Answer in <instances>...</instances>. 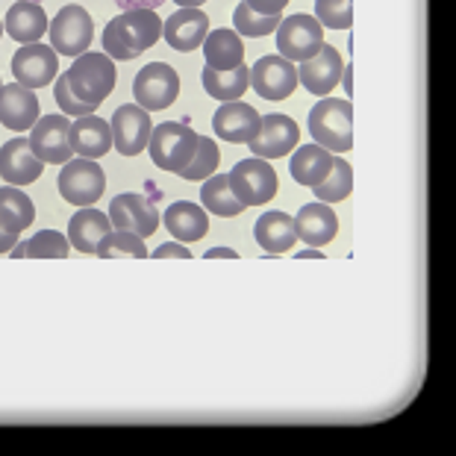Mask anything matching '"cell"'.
Here are the masks:
<instances>
[{
	"mask_svg": "<svg viewBox=\"0 0 456 456\" xmlns=\"http://www.w3.org/2000/svg\"><path fill=\"white\" fill-rule=\"evenodd\" d=\"M162 38V18L157 9H130L103 27V51L110 60L130 62L151 51Z\"/></svg>",
	"mask_w": 456,
	"mask_h": 456,
	"instance_id": "6da1fadb",
	"label": "cell"
},
{
	"mask_svg": "<svg viewBox=\"0 0 456 456\" xmlns=\"http://www.w3.org/2000/svg\"><path fill=\"white\" fill-rule=\"evenodd\" d=\"M309 135L330 153L354 148V103L347 98H322L309 112Z\"/></svg>",
	"mask_w": 456,
	"mask_h": 456,
	"instance_id": "7a4b0ae2",
	"label": "cell"
},
{
	"mask_svg": "<svg viewBox=\"0 0 456 456\" xmlns=\"http://www.w3.org/2000/svg\"><path fill=\"white\" fill-rule=\"evenodd\" d=\"M68 86H71L74 98L98 106L110 98L115 83H118V71H115V62L106 53H89L86 51L83 56H77L71 62V71H65Z\"/></svg>",
	"mask_w": 456,
	"mask_h": 456,
	"instance_id": "3957f363",
	"label": "cell"
},
{
	"mask_svg": "<svg viewBox=\"0 0 456 456\" xmlns=\"http://www.w3.org/2000/svg\"><path fill=\"white\" fill-rule=\"evenodd\" d=\"M148 151L157 168L177 174L183 165H189V159L195 157L198 133L183 121H165L159 127H153Z\"/></svg>",
	"mask_w": 456,
	"mask_h": 456,
	"instance_id": "277c9868",
	"label": "cell"
},
{
	"mask_svg": "<svg viewBox=\"0 0 456 456\" xmlns=\"http://www.w3.org/2000/svg\"><path fill=\"white\" fill-rule=\"evenodd\" d=\"M232 195L239 198L241 207H262L277 195V171L271 168L268 159L250 157L232 165V171L227 174Z\"/></svg>",
	"mask_w": 456,
	"mask_h": 456,
	"instance_id": "5b68a950",
	"label": "cell"
},
{
	"mask_svg": "<svg viewBox=\"0 0 456 456\" xmlns=\"http://www.w3.org/2000/svg\"><path fill=\"white\" fill-rule=\"evenodd\" d=\"M106 191V174L94 159L71 157L60 171V195L74 207H94Z\"/></svg>",
	"mask_w": 456,
	"mask_h": 456,
	"instance_id": "8992f818",
	"label": "cell"
},
{
	"mask_svg": "<svg viewBox=\"0 0 456 456\" xmlns=\"http://www.w3.org/2000/svg\"><path fill=\"white\" fill-rule=\"evenodd\" d=\"M277 51L292 62H306L322 51L324 27L313 15H289L277 24Z\"/></svg>",
	"mask_w": 456,
	"mask_h": 456,
	"instance_id": "52a82bcc",
	"label": "cell"
},
{
	"mask_svg": "<svg viewBox=\"0 0 456 456\" xmlns=\"http://www.w3.org/2000/svg\"><path fill=\"white\" fill-rule=\"evenodd\" d=\"M177 94H180V74L168 62L144 65L133 80V98L148 112L168 110L177 101Z\"/></svg>",
	"mask_w": 456,
	"mask_h": 456,
	"instance_id": "ba28073f",
	"label": "cell"
},
{
	"mask_svg": "<svg viewBox=\"0 0 456 456\" xmlns=\"http://www.w3.org/2000/svg\"><path fill=\"white\" fill-rule=\"evenodd\" d=\"M51 33V47L56 53L62 56H83L86 51L92 47V36H94V24H92V15L86 12L83 6H62L56 18L47 27Z\"/></svg>",
	"mask_w": 456,
	"mask_h": 456,
	"instance_id": "9c48e42d",
	"label": "cell"
},
{
	"mask_svg": "<svg viewBox=\"0 0 456 456\" xmlns=\"http://www.w3.org/2000/svg\"><path fill=\"white\" fill-rule=\"evenodd\" d=\"M110 127H112V148L121 157H139L151 142L153 121L151 112L142 110L139 103H124L112 112Z\"/></svg>",
	"mask_w": 456,
	"mask_h": 456,
	"instance_id": "30bf717a",
	"label": "cell"
},
{
	"mask_svg": "<svg viewBox=\"0 0 456 456\" xmlns=\"http://www.w3.org/2000/svg\"><path fill=\"white\" fill-rule=\"evenodd\" d=\"M250 86L265 101H286L297 89V65L280 53L262 56L250 68Z\"/></svg>",
	"mask_w": 456,
	"mask_h": 456,
	"instance_id": "8fae6325",
	"label": "cell"
},
{
	"mask_svg": "<svg viewBox=\"0 0 456 456\" xmlns=\"http://www.w3.org/2000/svg\"><path fill=\"white\" fill-rule=\"evenodd\" d=\"M300 142V127L289 115H262V127L254 135V142H248V148L254 151L259 159H280L286 153H292Z\"/></svg>",
	"mask_w": 456,
	"mask_h": 456,
	"instance_id": "7c38bea8",
	"label": "cell"
},
{
	"mask_svg": "<svg viewBox=\"0 0 456 456\" xmlns=\"http://www.w3.org/2000/svg\"><path fill=\"white\" fill-rule=\"evenodd\" d=\"M56 71H60V60L56 51L42 42L18 47L12 56V74L15 83L27 86V89H45L47 83H53Z\"/></svg>",
	"mask_w": 456,
	"mask_h": 456,
	"instance_id": "4fadbf2b",
	"label": "cell"
},
{
	"mask_svg": "<svg viewBox=\"0 0 456 456\" xmlns=\"http://www.w3.org/2000/svg\"><path fill=\"white\" fill-rule=\"evenodd\" d=\"M110 221H112V230H127V232H135V236L148 239V236L157 232L162 216H159V209L153 207L148 198L127 191V195L112 198V203H110Z\"/></svg>",
	"mask_w": 456,
	"mask_h": 456,
	"instance_id": "5bb4252c",
	"label": "cell"
},
{
	"mask_svg": "<svg viewBox=\"0 0 456 456\" xmlns=\"http://www.w3.org/2000/svg\"><path fill=\"white\" fill-rule=\"evenodd\" d=\"M68 127H71V118L65 115H45L33 124L30 133V148L42 162L47 165H65L74 157L71 142H68Z\"/></svg>",
	"mask_w": 456,
	"mask_h": 456,
	"instance_id": "9a60e30c",
	"label": "cell"
},
{
	"mask_svg": "<svg viewBox=\"0 0 456 456\" xmlns=\"http://www.w3.org/2000/svg\"><path fill=\"white\" fill-rule=\"evenodd\" d=\"M262 127V115L250 103L227 101L218 106V112L212 115V130L221 142L230 144H248L254 142V135Z\"/></svg>",
	"mask_w": 456,
	"mask_h": 456,
	"instance_id": "2e32d148",
	"label": "cell"
},
{
	"mask_svg": "<svg viewBox=\"0 0 456 456\" xmlns=\"http://www.w3.org/2000/svg\"><path fill=\"white\" fill-rule=\"evenodd\" d=\"M342 71H345V62H342V56H338L336 47L322 45V51H318L313 60L300 62L297 83L304 86L309 94L327 98V94L338 86V80H342Z\"/></svg>",
	"mask_w": 456,
	"mask_h": 456,
	"instance_id": "e0dca14e",
	"label": "cell"
},
{
	"mask_svg": "<svg viewBox=\"0 0 456 456\" xmlns=\"http://www.w3.org/2000/svg\"><path fill=\"white\" fill-rule=\"evenodd\" d=\"M45 171V162L36 157L30 148V139H9L0 148V177L6 180V186H30Z\"/></svg>",
	"mask_w": 456,
	"mask_h": 456,
	"instance_id": "ac0fdd59",
	"label": "cell"
},
{
	"mask_svg": "<svg viewBox=\"0 0 456 456\" xmlns=\"http://www.w3.org/2000/svg\"><path fill=\"white\" fill-rule=\"evenodd\" d=\"M42 118L38 115V98L33 89H27L21 83L0 86V124L6 130L27 133L33 130V124Z\"/></svg>",
	"mask_w": 456,
	"mask_h": 456,
	"instance_id": "d6986e66",
	"label": "cell"
},
{
	"mask_svg": "<svg viewBox=\"0 0 456 456\" xmlns=\"http://www.w3.org/2000/svg\"><path fill=\"white\" fill-rule=\"evenodd\" d=\"M68 142H71V151L77 157L101 159L112 151V127L94 112L80 115V118H74L71 127H68Z\"/></svg>",
	"mask_w": 456,
	"mask_h": 456,
	"instance_id": "ffe728a7",
	"label": "cell"
},
{
	"mask_svg": "<svg viewBox=\"0 0 456 456\" xmlns=\"http://www.w3.org/2000/svg\"><path fill=\"white\" fill-rule=\"evenodd\" d=\"M207 33H209V18L203 9H177L168 21H162L165 42L180 53H191L195 47H200Z\"/></svg>",
	"mask_w": 456,
	"mask_h": 456,
	"instance_id": "44dd1931",
	"label": "cell"
},
{
	"mask_svg": "<svg viewBox=\"0 0 456 456\" xmlns=\"http://www.w3.org/2000/svg\"><path fill=\"white\" fill-rule=\"evenodd\" d=\"M47 27L51 21H47L42 4H36V0H15L4 18V33L15 38L18 45H36L47 33Z\"/></svg>",
	"mask_w": 456,
	"mask_h": 456,
	"instance_id": "7402d4cb",
	"label": "cell"
},
{
	"mask_svg": "<svg viewBox=\"0 0 456 456\" xmlns=\"http://www.w3.org/2000/svg\"><path fill=\"white\" fill-rule=\"evenodd\" d=\"M295 232L300 241H306V245L324 248L336 239L338 218H336V212L330 209V203H322V200L306 203V207L295 216Z\"/></svg>",
	"mask_w": 456,
	"mask_h": 456,
	"instance_id": "603a6c76",
	"label": "cell"
},
{
	"mask_svg": "<svg viewBox=\"0 0 456 456\" xmlns=\"http://www.w3.org/2000/svg\"><path fill=\"white\" fill-rule=\"evenodd\" d=\"M112 232V221L103 212L83 207L80 212H74L71 221H68V245L80 254H94V248L101 245L103 236Z\"/></svg>",
	"mask_w": 456,
	"mask_h": 456,
	"instance_id": "cb8c5ba5",
	"label": "cell"
},
{
	"mask_svg": "<svg viewBox=\"0 0 456 456\" xmlns=\"http://www.w3.org/2000/svg\"><path fill=\"white\" fill-rule=\"evenodd\" d=\"M165 227L177 241L189 245V241H200L203 236L209 232V216L207 209L198 207V203H189V200H177L165 209Z\"/></svg>",
	"mask_w": 456,
	"mask_h": 456,
	"instance_id": "d4e9b609",
	"label": "cell"
},
{
	"mask_svg": "<svg viewBox=\"0 0 456 456\" xmlns=\"http://www.w3.org/2000/svg\"><path fill=\"white\" fill-rule=\"evenodd\" d=\"M254 239L262 250H268V254H286V250H292L297 241L295 218L286 216V212H265V216H259V221L254 224Z\"/></svg>",
	"mask_w": 456,
	"mask_h": 456,
	"instance_id": "484cf974",
	"label": "cell"
},
{
	"mask_svg": "<svg viewBox=\"0 0 456 456\" xmlns=\"http://www.w3.org/2000/svg\"><path fill=\"white\" fill-rule=\"evenodd\" d=\"M203 56H207V68H216V71H227V68H236L245 62V45H241V36L236 30H212L203 38Z\"/></svg>",
	"mask_w": 456,
	"mask_h": 456,
	"instance_id": "4316f807",
	"label": "cell"
},
{
	"mask_svg": "<svg viewBox=\"0 0 456 456\" xmlns=\"http://www.w3.org/2000/svg\"><path fill=\"white\" fill-rule=\"evenodd\" d=\"M330 168H333V153L322 148V144H304V148H297L292 165H289L295 183H300V186H306V189H315L318 183H324Z\"/></svg>",
	"mask_w": 456,
	"mask_h": 456,
	"instance_id": "83f0119b",
	"label": "cell"
},
{
	"mask_svg": "<svg viewBox=\"0 0 456 456\" xmlns=\"http://www.w3.org/2000/svg\"><path fill=\"white\" fill-rule=\"evenodd\" d=\"M203 89L209 98H216L221 103L239 101L241 94L250 89V68L241 62L227 71H216V68H203Z\"/></svg>",
	"mask_w": 456,
	"mask_h": 456,
	"instance_id": "f1b7e54d",
	"label": "cell"
},
{
	"mask_svg": "<svg viewBox=\"0 0 456 456\" xmlns=\"http://www.w3.org/2000/svg\"><path fill=\"white\" fill-rule=\"evenodd\" d=\"M33 218H36V207L21 189L18 186L0 189V227L6 232L21 236V232L33 224Z\"/></svg>",
	"mask_w": 456,
	"mask_h": 456,
	"instance_id": "f546056e",
	"label": "cell"
},
{
	"mask_svg": "<svg viewBox=\"0 0 456 456\" xmlns=\"http://www.w3.org/2000/svg\"><path fill=\"white\" fill-rule=\"evenodd\" d=\"M200 200H203V209L212 212V216H221V218H232V216H241V212H245L239 198L232 195L227 174H212V177L203 180Z\"/></svg>",
	"mask_w": 456,
	"mask_h": 456,
	"instance_id": "4dcf8cb0",
	"label": "cell"
},
{
	"mask_svg": "<svg viewBox=\"0 0 456 456\" xmlns=\"http://www.w3.org/2000/svg\"><path fill=\"white\" fill-rule=\"evenodd\" d=\"M68 250H71L68 236L56 230H42L33 239H27L24 245H15L12 259H65Z\"/></svg>",
	"mask_w": 456,
	"mask_h": 456,
	"instance_id": "1f68e13d",
	"label": "cell"
},
{
	"mask_svg": "<svg viewBox=\"0 0 456 456\" xmlns=\"http://www.w3.org/2000/svg\"><path fill=\"white\" fill-rule=\"evenodd\" d=\"M315 198L322 203H338L354 191V168L342 157H333V168L324 177V183H318L313 189Z\"/></svg>",
	"mask_w": 456,
	"mask_h": 456,
	"instance_id": "d6a6232c",
	"label": "cell"
},
{
	"mask_svg": "<svg viewBox=\"0 0 456 456\" xmlns=\"http://www.w3.org/2000/svg\"><path fill=\"white\" fill-rule=\"evenodd\" d=\"M218 162H221V151H218V144L207 139V135H198V151H195V157L189 159V165H183V168L177 171L183 180H191V183H203L207 177H212L218 168Z\"/></svg>",
	"mask_w": 456,
	"mask_h": 456,
	"instance_id": "836d02e7",
	"label": "cell"
},
{
	"mask_svg": "<svg viewBox=\"0 0 456 456\" xmlns=\"http://www.w3.org/2000/svg\"><path fill=\"white\" fill-rule=\"evenodd\" d=\"M94 254L101 259H112V256H130V259H144L148 256V248H144V239L135 236L127 230H112L110 236H103V241L94 248Z\"/></svg>",
	"mask_w": 456,
	"mask_h": 456,
	"instance_id": "e575fe53",
	"label": "cell"
},
{
	"mask_svg": "<svg viewBox=\"0 0 456 456\" xmlns=\"http://www.w3.org/2000/svg\"><path fill=\"white\" fill-rule=\"evenodd\" d=\"M280 18L283 15H259L248 6V0H241V4L236 6V12H232V24H236L239 36L262 38V36H271L277 30Z\"/></svg>",
	"mask_w": 456,
	"mask_h": 456,
	"instance_id": "d590c367",
	"label": "cell"
},
{
	"mask_svg": "<svg viewBox=\"0 0 456 456\" xmlns=\"http://www.w3.org/2000/svg\"><path fill=\"white\" fill-rule=\"evenodd\" d=\"M315 18L330 30H347L354 24V4L351 0H315Z\"/></svg>",
	"mask_w": 456,
	"mask_h": 456,
	"instance_id": "8d00e7d4",
	"label": "cell"
},
{
	"mask_svg": "<svg viewBox=\"0 0 456 456\" xmlns=\"http://www.w3.org/2000/svg\"><path fill=\"white\" fill-rule=\"evenodd\" d=\"M53 98H56V103H60V110H62L65 115H71V118H80V115L98 112L94 106H89V103H83V101H77V98H74V92H71V86H68V77H65V74H62L60 80H56V86H53Z\"/></svg>",
	"mask_w": 456,
	"mask_h": 456,
	"instance_id": "74e56055",
	"label": "cell"
},
{
	"mask_svg": "<svg viewBox=\"0 0 456 456\" xmlns=\"http://www.w3.org/2000/svg\"><path fill=\"white\" fill-rule=\"evenodd\" d=\"M289 0H248V6L259 15H283V6Z\"/></svg>",
	"mask_w": 456,
	"mask_h": 456,
	"instance_id": "f35d334b",
	"label": "cell"
},
{
	"mask_svg": "<svg viewBox=\"0 0 456 456\" xmlns=\"http://www.w3.org/2000/svg\"><path fill=\"white\" fill-rule=\"evenodd\" d=\"M153 259H191V254L183 245H162L153 250Z\"/></svg>",
	"mask_w": 456,
	"mask_h": 456,
	"instance_id": "ab89813d",
	"label": "cell"
},
{
	"mask_svg": "<svg viewBox=\"0 0 456 456\" xmlns=\"http://www.w3.org/2000/svg\"><path fill=\"white\" fill-rule=\"evenodd\" d=\"M124 12H130V9H159L165 0H115Z\"/></svg>",
	"mask_w": 456,
	"mask_h": 456,
	"instance_id": "60d3db41",
	"label": "cell"
},
{
	"mask_svg": "<svg viewBox=\"0 0 456 456\" xmlns=\"http://www.w3.org/2000/svg\"><path fill=\"white\" fill-rule=\"evenodd\" d=\"M18 245V236L15 232H6L4 227H0V254H6V250H12Z\"/></svg>",
	"mask_w": 456,
	"mask_h": 456,
	"instance_id": "b9f144b4",
	"label": "cell"
},
{
	"mask_svg": "<svg viewBox=\"0 0 456 456\" xmlns=\"http://www.w3.org/2000/svg\"><path fill=\"white\" fill-rule=\"evenodd\" d=\"M207 259H239V256H236V250H230V248H209Z\"/></svg>",
	"mask_w": 456,
	"mask_h": 456,
	"instance_id": "7bdbcfd3",
	"label": "cell"
},
{
	"mask_svg": "<svg viewBox=\"0 0 456 456\" xmlns=\"http://www.w3.org/2000/svg\"><path fill=\"white\" fill-rule=\"evenodd\" d=\"M342 80H345V92L354 94V68H345L342 71Z\"/></svg>",
	"mask_w": 456,
	"mask_h": 456,
	"instance_id": "ee69618b",
	"label": "cell"
},
{
	"mask_svg": "<svg viewBox=\"0 0 456 456\" xmlns=\"http://www.w3.org/2000/svg\"><path fill=\"white\" fill-rule=\"evenodd\" d=\"M174 4H177L180 9H200L207 0H174Z\"/></svg>",
	"mask_w": 456,
	"mask_h": 456,
	"instance_id": "f6af8a7d",
	"label": "cell"
},
{
	"mask_svg": "<svg viewBox=\"0 0 456 456\" xmlns=\"http://www.w3.org/2000/svg\"><path fill=\"white\" fill-rule=\"evenodd\" d=\"M297 259H324V256H322V250L313 248V250H304V254H300Z\"/></svg>",
	"mask_w": 456,
	"mask_h": 456,
	"instance_id": "bcb514c9",
	"label": "cell"
},
{
	"mask_svg": "<svg viewBox=\"0 0 456 456\" xmlns=\"http://www.w3.org/2000/svg\"><path fill=\"white\" fill-rule=\"evenodd\" d=\"M0 36H4V24H0Z\"/></svg>",
	"mask_w": 456,
	"mask_h": 456,
	"instance_id": "7dc6e473",
	"label": "cell"
},
{
	"mask_svg": "<svg viewBox=\"0 0 456 456\" xmlns=\"http://www.w3.org/2000/svg\"><path fill=\"white\" fill-rule=\"evenodd\" d=\"M36 4H38V0H36Z\"/></svg>",
	"mask_w": 456,
	"mask_h": 456,
	"instance_id": "c3c4849f",
	"label": "cell"
}]
</instances>
